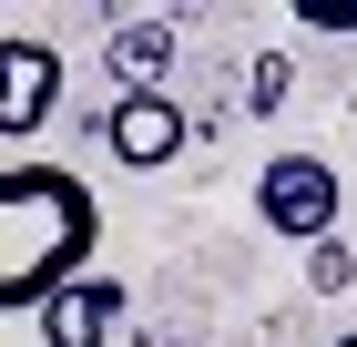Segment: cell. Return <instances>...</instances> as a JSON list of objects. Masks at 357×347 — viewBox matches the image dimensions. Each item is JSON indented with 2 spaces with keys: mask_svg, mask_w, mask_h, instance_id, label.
Masks as SVG:
<instances>
[{
  "mask_svg": "<svg viewBox=\"0 0 357 347\" xmlns=\"http://www.w3.org/2000/svg\"><path fill=\"white\" fill-rule=\"evenodd\" d=\"M286 82H296L286 52H255V61H245V112H286Z\"/></svg>",
  "mask_w": 357,
  "mask_h": 347,
  "instance_id": "ba28073f",
  "label": "cell"
},
{
  "mask_svg": "<svg viewBox=\"0 0 357 347\" xmlns=\"http://www.w3.org/2000/svg\"><path fill=\"white\" fill-rule=\"evenodd\" d=\"M296 10H306L317 31H357V0H296Z\"/></svg>",
  "mask_w": 357,
  "mask_h": 347,
  "instance_id": "9c48e42d",
  "label": "cell"
},
{
  "mask_svg": "<svg viewBox=\"0 0 357 347\" xmlns=\"http://www.w3.org/2000/svg\"><path fill=\"white\" fill-rule=\"evenodd\" d=\"M306 286H317V296H347L357 286V245H337V235L306 245Z\"/></svg>",
  "mask_w": 357,
  "mask_h": 347,
  "instance_id": "52a82bcc",
  "label": "cell"
},
{
  "mask_svg": "<svg viewBox=\"0 0 357 347\" xmlns=\"http://www.w3.org/2000/svg\"><path fill=\"white\" fill-rule=\"evenodd\" d=\"M327 347H357V327H337V337H327Z\"/></svg>",
  "mask_w": 357,
  "mask_h": 347,
  "instance_id": "30bf717a",
  "label": "cell"
},
{
  "mask_svg": "<svg viewBox=\"0 0 357 347\" xmlns=\"http://www.w3.org/2000/svg\"><path fill=\"white\" fill-rule=\"evenodd\" d=\"M337 214H347V184H337L327 154H266L255 163V225L275 245H327Z\"/></svg>",
  "mask_w": 357,
  "mask_h": 347,
  "instance_id": "7a4b0ae2",
  "label": "cell"
},
{
  "mask_svg": "<svg viewBox=\"0 0 357 347\" xmlns=\"http://www.w3.org/2000/svg\"><path fill=\"white\" fill-rule=\"evenodd\" d=\"M61 112V52L52 41H0V143H31Z\"/></svg>",
  "mask_w": 357,
  "mask_h": 347,
  "instance_id": "277c9868",
  "label": "cell"
},
{
  "mask_svg": "<svg viewBox=\"0 0 357 347\" xmlns=\"http://www.w3.org/2000/svg\"><path fill=\"white\" fill-rule=\"evenodd\" d=\"M184 103L174 92H112V112H102V143H112V163H133V174H164L174 154H184Z\"/></svg>",
  "mask_w": 357,
  "mask_h": 347,
  "instance_id": "3957f363",
  "label": "cell"
},
{
  "mask_svg": "<svg viewBox=\"0 0 357 347\" xmlns=\"http://www.w3.org/2000/svg\"><path fill=\"white\" fill-rule=\"evenodd\" d=\"M133 317V296H123V276L92 266L82 286H61L52 307H41V347H112V327Z\"/></svg>",
  "mask_w": 357,
  "mask_h": 347,
  "instance_id": "5b68a950",
  "label": "cell"
},
{
  "mask_svg": "<svg viewBox=\"0 0 357 347\" xmlns=\"http://www.w3.org/2000/svg\"><path fill=\"white\" fill-rule=\"evenodd\" d=\"M102 194L72 163H0V317H41L61 286L92 276Z\"/></svg>",
  "mask_w": 357,
  "mask_h": 347,
  "instance_id": "6da1fadb",
  "label": "cell"
},
{
  "mask_svg": "<svg viewBox=\"0 0 357 347\" xmlns=\"http://www.w3.org/2000/svg\"><path fill=\"white\" fill-rule=\"evenodd\" d=\"M174 31H184V10H164V21H112L102 72L123 82V92H164V72H174Z\"/></svg>",
  "mask_w": 357,
  "mask_h": 347,
  "instance_id": "8992f818",
  "label": "cell"
}]
</instances>
